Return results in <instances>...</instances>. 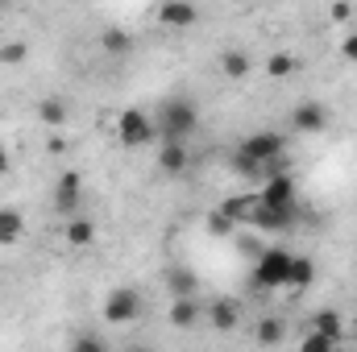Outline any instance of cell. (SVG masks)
<instances>
[{"label": "cell", "instance_id": "cell-1", "mask_svg": "<svg viewBox=\"0 0 357 352\" xmlns=\"http://www.w3.org/2000/svg\"><path fill=\"white\" fill-rule=\"evenodd\" d=\"M233 170L241 178H258V182L270 175H278V170H287V137L274 133V129L250 133L237 145V154H233Z\"/></svg>", "mask_w": 357, "mask_h": 352}, {"label": "cell", "instance_id": "cell-2", "mask_svg": "<svg viewBox=\"0 0 357 352\" xmlns=\"http://www.w3.org/2000/svg\"><path fill=\"white\" fill-rule=\"evenodd\" d=\"M154 125H158V141H191L199 129V108L191 95H167L154 108Z\"/></svg>", "mask_w": 357, "mask_h": 352}, {"label": "cell", "instance_id": "cell-3", "mask_svg": "<svg viewBox=\"0 0 357 352\" xmlns=\"http://www.w3.org/2000/svg\"><path fill=\"white\" fill-rule=\"evenodd\" d=\"M291 265H295V253L291 249H282V245H270L258 253V262H254V290H287L291 286Z\"/></svg>", "mask_w": 357, "mask_h": 352}, {"label": "cell", "instance_id": "cell-4", "mask_svg": "<svg viewBox=\"0 0 357 352\" xmlns=\"http://www.w3.org/2000/svg\"><path fill=\"white\" fill-rule=\"evenodd\" d=\"M112 125H116V141H121L125 150H146V145L158 141L154 112H146V108H125Z\"/></svg>", "mask_w": 357, "mask_h": 352}, {"label": "cell", "instance_id": "cell-5", "mask_svg": "<svg viewBox=\"0 0 357 352\" xmlns=\"http://www.w3.org/2000/svg\"><path fill=\"white\" fill-rule=\"evenodd\" d=\"M142 311H146V298H142V290H133V286H112L108 298H104V319H108L112 328L137 323Z\"/></svg>", "mask_w": 357, "mask_h": 352}, {"label": "cell", "instance_id": "cell-6", "mask_svg": "<svg viewBox=\"0 0 357 352\" xmlns=\"http://www.w3.org/2000/svg\"><path fill=\"white\" fill-rule=\"evenodd\" d=\"M295 220H299V203H291V207H270V203H254L250 228H262V232H287V228H295Z\"/></svg>", "mask_w": 357, "mask_h": 352}, {"label": "cell", "instance_id": "cell-7", "mask_svg": "<svg viewBox=\"0 0 357 352\" xmlns=\"http://www.w3.org/2000/svg\"><path fill=\"white\" fill-rule=\"evenodd\" d=\"M79 203H84V178H79V170H63L54 182V211L67 220L79 211Z\"/></svg>", "mask_w": 357, "mask_h": 352}, {"label": "cell", "instance_id": "cell-8", "mask_svg": "<svg viewBox=\"0 0 357 352\" xmlns=\"http://www.w3.org/2000/svg\"><path fill=\"white\" fill-rule=\"evenodd\" d=\"M258 203H270V207H291V203H299V186H295V178L287 175V170L262 178Z\"/></svg>", "mask_w": 357, "mask_h": 352}, {"label": "cell", "instance_id": "cell-9", "mask_svg": "<svg viewBox=\"0 0 357 352\" xmlns=\"http://www.w3.org/2000/svg\"><path fill=\"white\" fill-rule=\"evenodd\" d=\"M328 108L320 104V99H303V104H295L291 108V129L295 133H324L328 129Z\"/></svg>", "mask_w": 357, "mask_h": 352}, {"label": "cell", "instance_id": "cell-10", "mask_svg": "<svg viewBox=\"0 0 357 352\" xmlns=\"http://www.w3.org/2000/svg\"><path fill=\"white\" fill-rule=\"evenodd\" d=\"M158 21H162L167 29H191V25L199 21V8H195L191 0H162Z\"/></svg>", "mask_w": 357, "mask_h": 352}, {"label": "cell", "instance_id": "cell-11", "mask_svg": "<svg viewBox=\"0 0 357 352\" xmlns=\"http://www.w3.org/2000/svg\"><path fill=\"white\" fill-rule=\"evenodd\" d=\"M250 71H254V54H250V50H241V46L220 50V75H225V79L241 83V79H250Z\"/></svg>", "mask_w": 357, "mask_h": 352}, {"label": "cell", "instance_id": "cell-12", "mask_svg": "<svg viewBox=\"0 0 357 352\" xmlns=\"http://www.w3.org/2000/svg\"><path fill=\"white\" fill-rule=\"evenodd\" d=\"M167 319H171L175 328H183V332H191V328L204 319V307L195 303V294H178V298H171V311H167Z\"/></svg>", "mask_w": 357, "mask_h": 352}, {"label": "cell", "instance_id": "cell-13", "mask_svg": "<svg viewBox=\"0 0 357 352\" xmlns=\"http://www.w3.org/2000/svg\"><path fill=\"white\" fill-rule=\"evenodd\" d=\"M187 166H191L187 141H162V150H158V170H162V175H187Z\"/></svg>", "mask_w": 357, "mask_h": 352}, {"label": "cell", "instance_id": "cell-14", "mask_svg": "<svg viewBox=\"0 0 357 352\" xmlns=\"http://www.w3.org/2000/svg\"><path fill=\"white\" fill-rule=\"evenodd\" d=\"M63 237H67V245H71V249H91V245H96V224H91L84 211H75V216H67Z\"/></svg>", "mask_w": 357, "mask_h": 352}, {"label": "cell", "instance_id": "cell-15", "mask_svg": "<svg viewBox=\"0 0 357 352\" xmlns=\"http://www.w3.org/2000/svg\"><path fill=\"white\" fill-rule=\"evenodd\" d=\"M208 319H212L216 332H233V328L241 323V303H237V298H216V303L208 307Z\"/></svg>", "mask_w": 357, "mask_h": 352}, {"label": "cell", "instance_id": "cell-16", "mask_svg": "<svg viewBox=\"0 0 357 352\" xmlns=\"http://www.w3.org/2000/svg\"><path fill=\"white\" fill-rule=\"evenodd\" d=\"M312 328H316V332H324V336H333L337 344H345V340H349V332H345V315H341V311H333V307H320V311L312 315Z\"/></svg>", "mask_w": 357, "mask_h": 352}, {"label": "cell", "instance_id": "cell-17", "mask_svg": "<svg viewBox=\"0 0 357 352\" xmlns=\"http://www.w3.org/2000/svg\"><path fill=\"white\" fill-rule=\"evenodd\" d=\"M25 237V216L17 211V207H0V245L8 249V245H17Z\"/></svg>", "mask_w": 357, "mask_h": 352}, {"label": "cell", "instance_id": "cell-18", "mask_svg": "<svg viewBox=\"0 0 357 352\" xmlns=\"http://www.w3.org/2000/svg\"><path fill=\"white\" fill-rule=\"evenodd\" d=\"M100 46H104V54H112V58H125V54L133 50V38H129V29H121V25H108V29L100 33Z\"/></svg>", "mask_w": 357, "mask_h": 352}, {"label": "cell", "instance_id": "cell-19", "mask_svg": "<svg viewBox=\"0 0 357 352\" xmlns=\"http://www.w3.org/2000/svg\"><path fill=\"white\" fill-rule=\"evenodd\" d=\"M254 203H258V195H229L225 203H220V211L233 220V224H250V216H254Z\"/></svg>", "mask_w": 357, "mask_h": 352}, {"label": "cell", "instance_id": "cell-20", "mask_svg": "<svg viewBox=\"0 0 357 352\" xmlns=\"http://www.w3.org/2000/svg\"><path fill=\"white\" fill-rule=\"evenodd\" d=\"M258 344H266V349H274V344H282L287 340V323L278 319V315H266V319H258Z\"/></svg>", "mask_w": 357, "mask_h": 352}, {"label": "cell", "instance_id": "cell-21", "mask_svg": "<svg viewBox=\"0 0 357 352\" xmlns=\"http://www.w3.org/2000/svg\"><path fill=\"white\" fill-rule=\"evenodd\" d=\"M316 282V262L312 257H303V253H295V265H291V286L287 290H307Z\"/></svg>", "mask_w": 357, "mask_h": 352}, {"label": "cell", "instance_id": "cell-22", "mask_svg": "<svg viewBox=\"0 0 357 352\" xmlns=\"http://www.w3.org/2000/svg\"><path fill=\"white\" fill-rule=\"evenodd\" d=\"M38 116H42V125L59 129V125H67V104H63L59 95H46V99L38 104Z\"/></svg>", "mask_w": 357, "mask_h": 352}, {"label": "cell", "instance_id": "cell-23", "mask_svg": "<svg viewBox=\"0 0 357 352\" xmlns=\"http://www.w3.org/2000/svg\"><path fill=\"white\" fill-rule=\"evenodd\" d=\"M195 286H199V282H195V273H191V269H167V290H171V298H178V294H195Z\"/></svg>", "mask_w": 357, "mask_h": 352}, {"label": "cell", "instance_id": "cell-24", "mask_svg": "<svg viewBox=\"0 0 357 352\" xmlns=\"http://www.w3.org/2000/svg\"><path fill=\"white\" fill-rule=\"evenodd\" d=\"M295 67H299V63H295L291 50H274V54L266 58V75L270 79H287V75H295Z\"/></svg>", "mask_w": 357, "mask_h": 352}, {"label": "cell", "instance_id": "cell-25", "mask_svg": "<svg viewBox=\"0 0 357 352\" xmlns=\"http://www.w3.org/2000/svg\"><path fill=\"white\" fill-rule=\"evenodd\" d=\"M299 349H303V352H333V349H341V344H337L333 336H324V332H316V328H312V332L299 340Z\"/></svg>", "mask_w": 357, "mask_h": 352}, {"label": "cell", "instance_id": "cell-26", "mask_svg": "<svg viewBox=\"0 0 357 352\" xmlns=\"http://www.w3.org/2000/svg\"><path fill=\"white\" fill-rule=\"evenodd\" d=\"M25 58H29V46H25V42H4V46H0V63H4V67H21Z\"/></svg>", "mask_w": 357, "mask_h": 352}, {"label": "cell", "instance_id": "cell-27", "mask_svg": "<svg viewBox=\"0 0 357 352\" xmlns=\"http://www.w3.org/2000/svg\"><path fill=\"white\" fill-rule=\"evenodd\" d=\"M204 224H208V232H212V237H233V228H237L220 207H216V211H208V220H204Z\"/></svg>", "mask_w": 357, "mask_h": 352}, {"label": "cell", "instance_id": "cell-28", "mask_svg": "<svg viewBox=\"0 0 357 352\" xmlns=\"http://www.w3.org/2000/svg\"><path fill=\"white\" fill-rule=\"evenodd\" d=\"M341 58L357 67V33H345V38H341Z\"/></svg>", "mask_w": 357, "mask_h": 352}, {"label": "cell", "instance_id": "cell-29", "mask_svg": "<svg viewBox=\"0 0 357 352\" xmlns=\"http://www.w3.org/2000/svg\"><path fill=\"white\" fill-rule=\"evenodd\" d=\"M71 344H75L79 352H96V349H104V340H100V336H75Z\"/></svg>", "mask_w": 357, "mask_h": 352}, {"label": "cell", "instance_id": "cell-30", "mask_svg": "<svg viewBox=\"0 0 357 352\" xmlns=\"http://www.w3.org/2000/svg\"><path fill=\"white\" fill-rule=\"evenodd\" d=\"M328 13H333V21H349V17H354L349 0H333V8H328Z\"/></svg>", "mask_w": 357, "mask_h": 352}, {"label": "cell", "instance_id": "cell-31", "mask_svg": "<svg viewBox=\"0 0 357 352\" xmlns=\"http://www.w3.org/2000/svg\"><path fill=\"white\" fill-rule=\"evenodd\" d=\"M13 170V154H8V145L0 141V175H8Z\"/></svg>", "mask_w": 357, "mask_h": 352}, {"label": "cell", "instance_id": "cell-32", "mask_svg": "<svg viewBox=\"0 0 357 352\" xmlns=\"http://www.w3.org/2000/svg\"><path fill=\"white\" fill-rule=\"evenodd\" d=\"M349 340H354V344H357V323H354V336H349Z\"/></svg>", "mask_w": 357, "mask_h": 352}]
</instances>
